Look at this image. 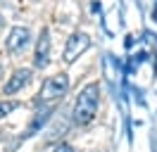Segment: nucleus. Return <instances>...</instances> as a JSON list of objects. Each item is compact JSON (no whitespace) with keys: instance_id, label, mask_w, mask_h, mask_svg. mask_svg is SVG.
Listing matches in <instances>:
<instances>
[{"instance_id":"nucleus-1","label":"nucleus","mask_w":157,"mask_h":152,"mask_svg":"<svg viewBox=\"0 0 157 152\" xmlns=\"http://www.w3.org/2000/svg\"><path fill=\"white\" fill-rule=\"evenodd\" d=\"M100 107V83L98 81H90L78 90L74 107H71V121L76 126H88Z\"/></svg>"},{"instance_id":"nucleus-3","label":"nucleus","mask_w":157,"mask_h":152,"mask_svg":"<svg viewBox=\"0 0 157 152\" xmlns=\"http://www.w3.org/2000/svg\"><path fill=\"white\" fill-rule=\"evenodd\" d=\"M88 48H90V36H88V33H83V31H74V33L67 38V43H64L62 59H64L67 64H74Z\"/></svg>"},{"instance_id":"nucleus-8","label":"nucleus","mask_w":157,"mask_h":152,"mask_svg":"<svg viewBox=\"0 0 157 152\" xmlns=\"http://www.w3.org/2000/svg\"><path fill=\"white\" fill-rule=\"evenodd\" d=\"M21 102L19 100H0V119H5L7 114H12L14 109H19Z\"/></svg>"},{"instance_id":"nucleus-5","label":"nucleus","mask_w":157,"mask_h":152,"mask_svg":"<svg viewBox=\"0 0 157 152\" xmlns=\"http://www.w3.org/2000/svg\"><path fill=\"white\" fill-rule=\"evenodd\" d=\"M48 64H50V31L40 28V36L36 40V52H33V66L45 69Z\"/></svg>"},{"instance_id":"nucleus-4","label":"nucleus","mask_w":157,"mask_h":152,"mask_svg":"<svg viewBox=\"0 0 157 152\" xmlns=\"http://www.w3.org/2000/svg\"><path fill=\"white\" fill-rule=\"evenodd\" d=\"M31 45V31L26 26H12L7 38H5V48L10 55H19Z\"/></svg>"},{"instance_id":"nucleus-9","label":"nucleus","mask_w":157,"mask_h":152,"mask_svg":"<svg viewBox=\"0 0 157 152\" xmlns=\"http://www.w3.org/2000/svg\"><path fill=\"white\" fill-rule=\"evenodd\" d=\"M52 152H74V147H71L69 142H59V145H57Z\"/></svg>"},{"instance_id":"nucleus-6","label":"nucleus","mask_w":157,"mask_h":152,"mask_svg":"<svg viewBox=\"0 0 157 152\" xmlns=\"http://www.w3.org/2000/svg\"><path fill=\"white\" fill-rule=\"evenodd\" d=\"M29 81H31V69H17V71H12V76L7 78L2 93L5 95H17L21 88L29 86Z\"/></svg>"},{"instance_id":"nucleus-2","label":"nucleus","mask_w":157,"mask_h":152,"mask_svg":"<svg viewBox=\"0 0 157 152\" xmlns=\"http://www.w3.org/2000/svg\"><path fill=\"white\" fill-rule=\"evenodd\" d=\"M67 93H69V74L59 71V74H52L43 81L36 102L38 104H52V102H57V100H62Z\"/></svg>"},{"instance_id":"nucleus-7","label":"nucleus","mask_w":157,"mask_h":152,"mask_svg":"<svg viewBox=\"0 0 157 152\" xmlns=\"http://www.w3.org/2000/svg\"><path fill=\"white\" fill-rule=\"evenodd\" d=\"M52 112H55V107H52V104H43V109H38V112L33 114V119H31V124H29V133H26V135L38 133V128L45 126V121L52 116Z\"/></svg>"}]
</instances>
